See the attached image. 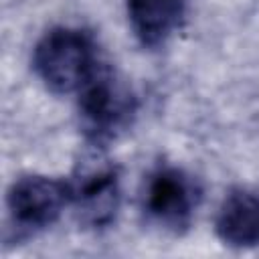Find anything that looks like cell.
Wrapping results in <instances>:
<instances>
[{
	"label": "cell",
	"mask_w": 259,
	"mask_h": 259,
	"mask_svg": "<svg viewBox=\"0 0 259 259\" xmlns=\"http://www.w3.org/2000/svg\"><path fill=\"white\" fill-rule=\"evenodd\" d=\"M134 34L144 47L162 45L182 22L186 0H125Z\"/></svg>",
	"instance_id": "cell-7"
},
{
	"label": "cell",
	"mask_w": 259,
	"mask_h": 259,
	"mask_svg": "<svg viewBox=\"0 0 259 259\" xmlns=\"http://www.w3.org/2000/svg\"><path fill=\"white\" fill-rule=\"evenodd\" d=\"M198 202L200 188L196 180L180 168H158L146 182L144 210L148 219L172 233L190 227Z\"/></svg>",
	"instance_id": "cell-3"
},
{
	"label": "cell",
	"mask_w": 259,
	"mask_h": 259,
	"mask_svg": "<svg viewBox=\"0 0 259 259\" xmlns=\"http://www.w3.org/2000/svg\"><path fill=\"white\" fill-rule=\"evenodd\" d=\"M214 229L219 239L237 249L259 245V194L249 188H233L223 198Z\"/></svg>",
	"instance_id": "cell-6"
},
{
	"label": "cell",
	"mask_w": 259,
	"mask_h": 259,
	"mask_svg": "<svg viewBox=\"0 0 259 259\" xmlns=\"http://www.w3.org/2000/svg\"><path fill=\"white\" fill-rule=\"evenodd\" d=\"M32 67L51 91H81L99 71L95 42L87 30L55 26L36 42Z\"/></svg>",
	"instance_id": "cell-1"
},
{
	"label": "cell",
	"mask_w": 259,
	"mask_h": 259,
	"mask_svg": "<svg viewBox=\"0 0 259 259\" xmlns=\"http://www.w3.org/2000/svg\"><path fill=\"white\" fill-rule=\"evenodd\" d=\"M136 113V99L109 73H99L81 89L79 117L89 142L101 146L123 132Z\"/></svg>",
	"instance_id": "cell-2"
},
{
	"label": "cell",
	"mask_w": 259,
	"mask_h": 259,
	"mask_svg": "<svg viewBox=\"0 0 259 259\" xmlns=\"http://www.w3.org/2000/svg\"><path fill=\"white\" fill-rule=\"evenodd\" d=\"M8 212L20 235L51 227L71 204V188L65 180L47 176H22L8 190Z\"/></svg>",
	"instance_id": "cell-4"
},
{
	"label": "cell",
	"mask_w": 259,
	"mask_h": 259,
	"mask_svg": "<svg viewBox=\"0 0 259 259\" xmlns=\"http://www.w3.org/2000/svg\"><path fill=\"white\" fill-rule=\"evenodd\" d=\"M69 188L83 225L99 229L113 221L119 206V174L109 160L99 154L83 160Z\"/></svg>",
	"instance_id": "cell-5"
}]
</instances>
